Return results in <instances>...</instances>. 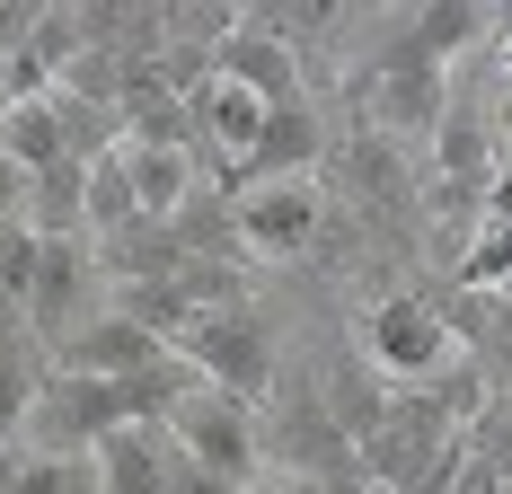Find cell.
<instances>
[{"label":"cell","mask_w":512,"mask_h":494,"mask_svg":"<svg viewBox=\"0 0 512 494\" xmlns=\"http://www.w3.org/2000/svg\"><path fill=\"white\" fill-rule=\"evenodd\" d=\"M89 468H98V494H168V442L151 424H115L89 450Z\"/></svg>","instance_id":"7c38bea8"},{"label":"cell","mask_w":512,"mask_h":494,"mask_svg":"<svg viewBox=\"0 0 512 494\" xmlns=\"http://www.w3.org/2000/svg\"><path fill=\"white\" fill-rule=\"evenodd\" d=\"M9 494H98V468H89V459H27V450H18Z\"/></svg>","instance_id":"7402d4cb"},{"label":"cell","mask_w":512,"mask_h":494,"mask_svg":"<svg viewBox=\"0 0 512 494\" xmlns=\"http://www.w3.org/2000/svg\"><path fill=\"white\" fill-rule=\"evenodd\" d=\"M433 177L442 186H495V142H486V106H468L460 89H451V106H442V124H433Z\"/></svg>","instance_id":"30bf717a"},{"label":"cell","mask_w":512,"mask_h":494,"mask_svg":"<svg viewBox=\"0 0 512 494\" xmlns=\"http://www.w3.org/2000/svg\"><path fill=\"white\" fill-rule=\"evenodd\" d=\"M80 195H89V159H53V168L27 177L18 221H27L36 239H80Z\"/></svg>","instance_id":"4fadbf2b"},{"label":"cell","mask_w":512,"mask_h":494,"mask_svg":"<svg viewBox=\"0 0 512 494\" xmlns=\"http://www.w3.org/2000/svg\"><path fill=\"white\" fill-rule=\"evenodd\" d=\"M177 362L204 380L212 397H230V406H265L274 397V336H265V309H204L186 336H177Z\"/></svg>","instance_id":"6da1fadb"},{"label":"cell","mask_w":512,"mask_h":494,"mask_svg":"<svg viewBox=\"0 0 512 494\" xmlns=\"http://www.w3.org/2000/svg\"><path fill=\"white\" fill-rule=\"evenodd\" d=\"M336 168H354V195L362 203H407V150L389 142V133H362L354 124V142L336 150Z\"/></svg>","instance_id":"e0dca14e"},{"label":"cell","mask_w":512,"mask_h":494,"mask_svg":"<svg viewBox=\"0 0 512 494\" xmlns=\"http://www.w3.org/2000/svg\"><path fill=\"white\" fill-rule=\"evenodd\" d=\"M398 27H407V45L424 53V62L451 71V62H468V53H486V0H415Z\"/></svg>","instance_id":"8fae6325"},{"label":"cell","mask_w":512,"mask_h":494,"mask_svg":"<svg viewBox=\"0 0 512 494\" xmlns=\"http://www.w3.org/2000/svg\"><path fill=\"white\" fill-rule=\"evenodd\" d=\"M486 142H495V168L512 177V89H504L495 106H486Z\"/></svg>","instance_id":"cb8c5ba5"},{"label":"cell","mask_w":512,"mask_h":494,"mask_svg":"<svg viewBox=\"0 0 512 494\" xmlns=\"http://www.w3.org/2000/svg\"><path fill=\"white\" fill-rule=\"evenodd\" d=\"M0 159L18 168V177H36V168H53L62 159V106L53 98H27L0 115Z\"/></svg>","instance_id":"2e32d148"},{"label":"cell","mask_w":512,"mask_h":494,"mask_svg":"<svg viewBox=\"0 0 512 494\" xmlns=\"http://www.w3.org/2000/svg\"><path fill=\"white\" fill-rule=\"evenodd\" d=\"M0 115H9V89H0Z\"/></svg>","instance_id":"4316f807"},{"label":"cell","mask_w":512,"mask_h":494,"mask_svg":"<svg viewBox=\"0 0 512 494\" xmlns=\"http://www.w3.org/2000/svg\"><path fill=\"white\" fill-rule=\"evenodd\" d=\"M451 327H442V309L424 292H389L362 309V371L380 380V389H424L442 362H451Z\"/></svg>","instance_id":"3957f363"},{"label":"cell","mask_w":512,"mask_h":494,"mask_svg":"<svg viewBox=\"0 0 512 494\" xmlns=\"http://www.w3.org/2000/svg\"><path fill=\"white\" fill-rule=\"evenodd\" d=\"M36 9H45V0H0V62H9V53H27V36H36Z\"/></svg>","instance_id":"603a6c76"},{"label":"cell","mask_w":512,"mask_h":494,"mask_svg":"<svg viewBox=\"0 0 512 494\" xmlns=\"http://www.w3.org/2000/svg\"><path fill=\"white\" fill-rule=\"evenodd\" d=\"M442 106H451V71L442 62H424L407 45V27L380 45V62L362 71V133H389V142H433V124H442Z\"/></svg>","instance_id":"7a4b0ae2"},{"label":"cell","mask_w":512,"mask_h":494,"mask_svg":"<svg viewBox=\"0 0 512 494\" xmlns=\"http://www.w3.org/2000/svg\"><path fill=\"white\" fill-rule=\"evenodd\" d=\"M177 292H186L195 318H204V309H248L256 300V265H177Z\"/></svg>","instance_id":"ac0fdd59"},{"label":"cell","mask_w":512,"mask_h":494,"mask_svg":"<svg viewBox=\"0 0 512 494\" xmlns=\"http://www.w3.org/2000/svg\"><path fill=\"white\" fill-rule=\"evenodd\" d=\"M124 177H133V212L151 230H168L186 203L204 195V159L195 150H124Z\"/></svg>","instance_id":"9c48e42d"},{"label":"cell","mask_w":512,"mask_h":494,"mask_svg":"<svg viewBox=\"0 0 512 494\" xmlns=\"http://www.w3.org/2000/svg\"><path fill=\"white\" fill-rule=\"evenodd\" d=\"M159 442L177 450L186 468H204V477H221V486L248 494L256 477H265V450H256V406H230V397L195 389L168 424H159Z\"/></svg>","instance_id":"277c9868"},{"label":"cell","mask_w":512,"mask_h":494,"mask_svg":"<svg viewBox=\"0 0 512 494\" xmlns=\"http://www.w3.org/2000/svg\"><path fill=\"white\" fill-rule=\"evenodd\" d=\"M230 230H239V256H309L318 230H327V195L318 186H239L230 195Z\"/></svg>","instance_id":"8992f818"},{"label":"cell","mask_w":512,"mask_h":494,"mask_svg":"<svg viewBox=\"0 0 512 494\" xmlns=\"http://www.w3.org/2000/svg\"><path fill=\"white\" fill-rule=\"evenodd\" d=\"M36 230L27 221H0V318H18L27 309V283H36Z\"/></svg>","instance_id":"44dd1931"},{"label":"cell","mask_w":512,"mask_h":494,"mask_svg":"<svg viewBox=\"0 0 512 494\" xmlns=\"http://www.w3.org/2000/svg\"><path fill=\"white\" fill-rule=\"evenodd\" d=\"M504 494H512V486H504Z\"/></svg>","instance_id":"f1b7e54d"},{"label":"cell","mask_w":512,"mask_h":494,"mask_svg":"<svg viewBox=\"0 0 512 494\" xmlns=\"http://www.w3.org/2000/svg\"><path fill=\"white\" fill-rule=\"evenodd\" d=\"M98 292H106V283H98V256H89V239H45V247H36V283H27L18 327L53 353L71 327H89V318L106 309Z\"/></svg>","instance_id":"5b68a950"},{"label":"cell","mask_w":512,"mask_h":494,"mask_svg":"<svg viewBox=\"0 0 512 494\" xmlns=\"http://www.w3.org/2000/svg\"><path fill=\"white\" fill-rule=\"evenodd\" d=\"M239 27V0H177L168 9V45H186V53H204L212 62V45Z\"/></svg>","instance_id":"d6986e66"},{"label":"cell","mask_w":512,"mask_h":494,"mask_svg":"<svg viewBox=\"0 0 512 494\" xmlns=\"http://www.w3.org/2000/svg\"><path fill=\"white\" fill-rule=\"evenodd\" d=\"M212 80H230V89H248L256 106H301L309 98V62H292V53L274 45L265 27L248 18V0H239V27L212 45Z\"/></svg>","instance_id":"52a82bcc"},{"label":"cell","mask_w":512,"mask_h":494,"mask_svg":"<svg viewBox=\"0 0 512 494\" xmlns=\"http://www.w3.org/2000/svg\"><path fill=\"white\" fill-rule=\"evenodd\" d=\"M106 309H115V318H133L142 336H159L168 353H177V336L195 327V309H186V292H177V274H159V283H115Z\"/></svg>","instance_id":"5bb4252c"},{"label":"cell","mask_w":512,"mask_h":494,"mask_svg":"<svg viewBox=\"0 0 512 494\" xmlns=\"http://www.w3.org/2000/svg\"><path fill=\"white\" fill-rule=\"evenodd\" d=\"M27 53H36L53 80H62V71L80 62V0H45V9H36V36H27Z\"/></svg>","instance_id":"ffe728a7"},{"label":"cell","mask_w":512,"mask_h":494,"mask_svg":"<svg viewBox=\"0 0 512 494\" xmlns=\"http://www.w3.org/2000/svg\"><path fill=\"white\" fill-rule=\"evenodd\" d=\"M248 494H327V486H309V477H283V468H265Z\"/></svg>","instance_id":"d4e9b609"},{"label":"cell","mask_w":512,"mask_h":494,"mask_svg":"<svg viewBox=\"0 0 512 494\" xmlns=\"http://www.w3.org/2000/svg\"><path fill=\"white\" fill-rule=\"evenodd\" d=\"M142 212H133V177H124V142L106 150V159H89V195H80V239L98 247L115 239V230H133Z\"/></svg>","instance_id":"9a60e30c"},{"label":"cell","mask_w":512,"mask_h":494,"mask_svg":"<svg viewBox=\"0 0 512 494\" xmlns=\"http://www.w3.org/2000/svg\"><path fill=\"white\" fill-rule=\"evenodd\" d=\"M18 195H27V177H18V168L0 159V221H18Z\"/></svg>","instance_id":"484cf974"},{"label":"cell","mask_w":512,"mask_h":494,"mask_svg":"<svg viewBox=\"0 0 512 494\" xmlns=\"http://www.w3.org/2000/svg\"><path fill=\"white\" fill-rule=\"evenodd\" d=\"M151 362H168V345L142 336L133 318H115V309H98L89 327H71V336L45 353V371H80V380H133V371H151Z\"/></svg>","instance_id":"ba28073f"},{"label":"cell","mask_w":512,"mask_h":494,"mask_svg":"<svg viewBox=\"0 0 512 494\" xmlns=\"http://www.w3.org/2000/svg\"><path fill=\"white\" fill-rule=\"evenodd\" d=\"M504 62H512V53H504Z\"/></svg>","instance_id":"83f0119b"}]
</instances>
